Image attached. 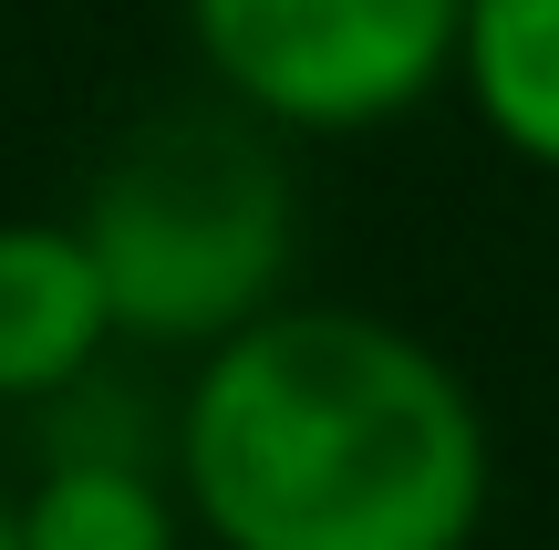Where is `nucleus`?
Instances as JSON below:
<instances>
[{"instance_id":"nucleus-1","label":"nucleus","mask_w":559,"mask_h":550,"mask_svg":"<svg viewBox=\"0 0 559 550\" xmlns=\"http://www.w3.org/2000/svg\"><path fill=\"white\" fill-rule=\"evenodd\" d=\"M177 489L218 550H477L498 447L425 332L353 302H270L198 353Z\"/></svg>"},{"instance_id":"nucleus-2","label":"nucleus","mask_w":559,"mask_h":550,"mask_svg":"<svg viewBox=\"0 0 559 550\" xmlns=\"http://www.w3.org/2000/svg\"><path fill=\"white\" fill-rule=\"evenodd\" d=\"M83 249L104 270L115 332L135 343H228L260 323L290 281L300 198L280 177L260 115H156L94 166L73 208Z\"/></svg>"},{"instance_id":"nucleus-3","label":"nucleus","mask_w":559,"mask_h":550,"mask_svg":"<svg viewBox=\"0 0 559 550\" xmlns=\"http://www.w3.org/2000/svg\"><path fill=\"white\" fill-rule=\"evenodd\" d=\"M198 73L270 136H383L456 73L466 0H177Z\"/></svg>"},{"instance_id":"nucleus-4","label":"nucleus","mask_w":559,"mask_h":550,"mask_svg":"<svg viewBox=\"0 0 559 550\" xmlns=\"http://www.w3.org/2000/svg\"><path fill=\"white\" fill-rule=\"evenodd\" d=\"M115 343V302L73 219H0V406H52Z\"/></svg>"},{"instance_id":"nucleus-5","label":"nucleus","mask_w":559,"mask_h":550,"mask_svg":"<svg viewBox=\"0 0 559 550\" xmlns=\"http://www.w3.org/2000/svg\"><path fill=\"white\" fill-rule=\"evenodd\" d=\"M445 83L519 166L559 177V0H466Z\"/></svg>"},{"instance_id":"nucleus-6","label":"nucleus","mask_w":559,"mask_h":550,"mask_svg":"<svg viewBox=\"0 0 559 550\" xmlns=\"http://www.w3.org/2000/svg\"><path fill=\"white\" fill-rule=\"evenodd\" d=\"M11 519L21 550H187V499L124 447H62Z\"/></svg>"},{"instance_id":"nucleus-7","label":"nucleus","mask_w":559,"mask_h":550,"mask_svg":"<svg viewBox=\"0 0 559 550\" xmlns=\"http://www.w3.org/2000/svg\"><path fill=\"white\" fill-rule=\"evenodd\" d=\"M0 550H21V519H11V499H0Z\"/></svg>"}]
</instances>
